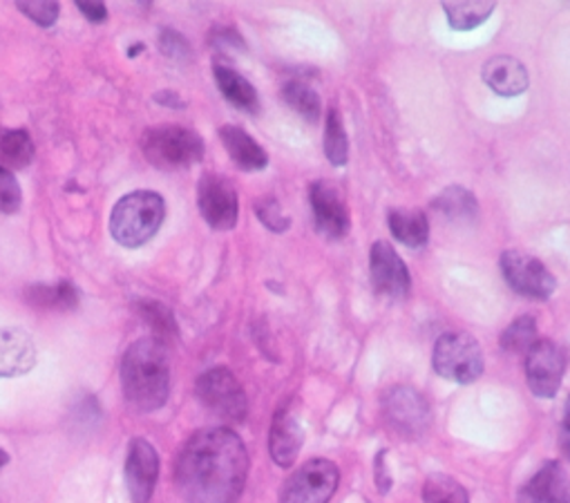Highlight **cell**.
Returning a JSON list of instances; mask_svg holds the SVG:
<instances>
[{
  "mask_svg": "<svg viewBox=\"0 0 570 503\" xmlns=\"http://www.w3.org/2000/svg\"><path fill=\"white\" fill-rule=\"evenodd\" d=\"M197 206L204 221L215 230H230L239 217V201L235 186L217 175L206 172L197 184Z\"/></svg>",
  "mask_w": 570,
  "mask_h": 503,
  "instance_id": "10",
  "label": "cell"
},
{
  "mask_svg": "<svg viewBox=\"0 0 570 503\" xmlns=\"http://www.w3.org/2000/svg\"><path fill=\"white\" fill-rule=\"evenodd\" d=\"M341 483V470L330 458H312L282 485L279 503H330Z\"/></svg>",
  "mask_w": 570,
  "mask_h": 503,
  "instance_id": "7",
  "label": "cell"
},
{
  "mask_svg": "<svg viewBox=\"0 0 570 503\" xmlns=\"http://www.w3.org/2000/svg\"><path fill=\"white\" fill-rule=\"evenodd\" d=\"M23 190L12 170L0 166V215H12L21 208Z\"/></svg>",
  "mask_w": 570,
  "mask_h": 503,
  "instance_id": "33",
  "label": "cell"
},
{
  "mask_svg": "<svg viewBox=\"0 0 570 503\" xmlns=\"http://www.w3.org/2000/svg\"><path fill=\"white\" fill-rule=\"evenodd\" d=\"M248 465L246 445L230 427H204L179 450L175 483L186 503H237Z\"/></svg>",
  "mask_w": 570,
  "mask_h": 503,
  "instance_id": "1",
  "label": "cell"
},
{
  "mask_svg": "<svg viewBox=\"0 0 570 503\" xmlns=\"http://www.w3.org/2000/svg\"><path fill=\"white\" fill-rule=\"evenodd\" d=\"M376 485H379V492L381 494H387L390 487H392V476H390V470H387V452L381 450L379 456H376Z\"/></svg>",
  "mask_w": 570,
  "mask_h": 503,
  "instance_id": "37",
  "label": "cell"
},
{
  "mask_svg": "<svg viewBox=\"0 0 570 503\" xmlns=\"http://www.w3.org/2000/svg\"><path fill=\"white\" fill-rule=\"evenodd\" d=\"M26 303L37 309H77L79 292L70 280H61L57 285H32L26 289Z\"/></svg>",
  "mask_w": 570,
  "mask_h": 503,
  "instance_id": "24",
  "label": "cell"
},
{
  "mask_svg": "<svg viewBox=\"0 0 570 503\" xmlns=\"http://www.w3.org/2000/svg\"><path fill=\"white\" fill-rule=\"evenodd\" d=\"M309 201L314 213L316 230L327 239H341L350 233L352 219L350 208L341 195V190L325 179H318L309 188Z\"/></svg>",
  "mask_w": 570,
  "mask_h": 503,
  "instance_id": "14",
  "label": "cell"
},
{
  "mask_svg": "<svg viewBox=\"0 0 570 503\" xmlns=\"http://www.w3.org/2000/svg\"><path fill=\"white\" fill-rule=\"evenodd\" d=\"M282 97H284V101H287V103H289L301 117H305L307 121L316 124V121L321 119V115H323V101H321L318 92H316L309 83H305V81H301V79L284 81V86H282Z\"/></svg>",
  "mask_w": 570,
  "mask_h": 503,
  "instance_id": "26",
  "label": "cell"
},
{
  "mask_svg": "<svg viewBox=\"0 0 570 503\" xmlns=\"http://www.w3.org/2000/svg\"><path fill=\"white\" fill-rule=\"evenodd\" d=\"M164 217L166 201L159 193L135 190L115 204L110 215V235L126 248H139L157 235Z\"/></svg>",
  "mask_w": 570,
  "mask_h": 503,
  "instance_id": "3",
  "label": "cell"
},
{
  "mask_svg": "<svg viewBox=\"0 0 570 503\" xmlns=\"http://www.w3.org/2000/svg\"><path fill=\"white\" fill-rule=\"evenodd\" d=\"M219 139L233 159V164L244 172H259L268 166L266 150L239 126H222Z\"/></svg>",
  "mask_w": 570,
  "mask_h": 503,
  "instance_id": "19",
  "label": "cell"
},
{
  "mask_svg": "<svg viewBox=\"0 0 570 503\" xmlns=\"http://www.w3.org/2000/svg\"><path fill=\"white\" fill-rule=\"evenodd\" d=\"M519 503H570V474L559 461L543 463L519 490Z\"/></svg>",
  "mask_w": 570,
  "mask_h": 503,
  "instance_id": "16",
  "label": "cell"
},
{
  "mask_svg": "<svg viewBox=\"0 0 570 503\" xmlns=\"http://www.w3.org/2000/svg\"><path fill=\"white\" fill-rule=\"evenodd\" d=\"M141 152L157 170H184L204 159V139L184 126H155L141 137Z\"/></svg>",
  "mask_w": 570,
  "mask_h": 503,
  "instance_id": "4",
  "label": "cell"
},
{
  "mask_svg": "<svg viewBox=\"0 0 570 503\" xmlns=\"http://www.w3.org/2000/svg\"><path fill=\"white\" fill-rule=\"evenodd\" d=\"M387 224L392 235L410 248H423L430 239V221L419 208H390Z\"/></svg>",
  "mask_w": 570,
  "mask_h": 503,
  "instance_id": "21",
  "label": "cell"
},
{
  "mask_svg": "<svg viewBox=\"0 0 570 503\" xmlns=\"http://www.w3.org/2000/svg\"><path fill=\"white\" fill-rule=\"evenodd\" d=\"M257 219L273 233H284L292 226V217L284 215L279 201L275 197H262L255 201Z\"/></svg>",
  "mask_w": 570,
  "mask_h": 503,
  "instance_id": "31",
  "label": "cell"
},
{
  "mask_svg": "<svg viewBox=\"0 0 570 503\" xmlns=\"http://www.w3.org/2000/svg\"><path fill=\"white\" fill-rule=\"evenodd\" d=\"M494 3H443V12L450 21V28L456 32H470L483 26L494 14Z\"/></svg>",
  "mask_w": 570,
  "mask_h": 503,
  "instance_id": "27",
  "label": "cell"
},
{
  "mask_svg": "<svg viewBox=\"0 0 570 503\" xmlns=\"http://www.w3.org/2000/svg\"><path fill=\"white\" fill-rule=\"evenodd\" d=\"M17 10L41 28H52L61 14V6L52 3V0H43V3H30V0H21V3H17Z\"/></svg>",
  "mask_w": 570,
  "mask_h": 503,
  "instance_id": "34",
  "label": "cell"
},
{
  "mask_svg": "<svg viewBox=\"0 0 570 503\" xmlns=\"http://www.w3.org/2000/svg\"><path fill=\"white\" fill-rule=\"evenodd\" d=\"M155 101L161 103V106H166V108H175V110H179V108L186 106V103L181 101V97H179L177 92H173V90H161V92H157V95H155Z\"/></svg>",
  "mask_w": 570,
  "mask_h": 503,
  "instance_id": "39",
  "label": "cell"
},
{
  "mask_svg": "<svg viewBox=\"0 0 570 503\" xmlns=\"http://www.w3.org/2000/svg\"><path fill=\"white\" fill-rule=\"evenodd\" d=\"M325 155L332 166L343 168L350 161V137L343 124V115L338 108L327 112V128H325Z\"/></svg>",
  "mask_w": 570,
  "mask_h": 503,
  "instance_id": "28",
  "label": "cell"
},
{
  "mask_svg": "<svg viewBox=\"0 0 570 503\" xmlns=\"http://www.w3.org/2000/svg\"><path fill=\"white\" fill-rule=\"evenodd\" d=\"M121 389L137 412L161 410L170 396L168 347L153 336L135 341L121 358Z\"/></svg>",
  "mask_w": 570,
  "mask_h": 503,
  "instance_id": "2",
  "label": "cell"
},
{
  "mask_svg": "<svg viewBox=\"0 0 570 503\" xmlns=\"http://www.w3.org/2000/svg\"><path fill=\"white\" fill-rule=\"evenodd\" d=\"M303 443L305 430L298 414L294 412V403H282L273 414L268 432V452L273 463L279 467H292L303 450Z\"/></svg>",
  "mask_w": 570,
  "mask_h": 503,
  "instance_id": "15",
  "label": "cell"
},
{
  "mask_svg": "<svg viewBox=\"0 0 570 503\" xmlns=\"http://www.w3.org/2000/svg\"><path fill=\"white\" fill-rule=\"evenodd\" d=\"M213 75H215V83L219 88V92L224 95V99L235 106L242 112L255 115L259 110V97L257 90L250 86V81H246L239 72H235L228 66L215 63L213 66Z\"/></svg>",
  "mask_w": 570,
  "mask_h": 503,
  "instance_id": "20",
  "label": "cell"
},
{
  "mask_svg": "<svg viewBox=\"0 0 570 503\" xmlns=\"http://www.w3.org/2000/svg\"><path fill=\"white\" fill-rule=\"evenodd\" d=\"M432 363L434 372L441 378L459 385H470L479 381L485 367L481 345L476 343V338L463 332L443 334L434 345Z\"/></svg>",
  "mask_w": 570,
  "mask_h": 503,
  "instance_id": "5",
  "label": "cell"
},
{
  "mask_svg": "<svg viewBox=\"0 0 570 503\" xmlns=\"http://www.w3.org/2000/svg\"><path fill=\"white\" fill-rule=\"evenodd\" d=\"M208 46L217 52H244L246 50L242 34L228 26H215L208 32Z\"/></svg>",
  "mask_w": 570,
  "mask_h": 503,
  "instance_id": "35",
  "label": "cell"
},
{
  "mask_svg": "<svg viewBox=\"0 0 570 503\" xmlns=\"http://www.w3.org/2000/svg\"><path fill=\"white\" fill-rule=\"evenodd\" d=\"M483 83L499 97H519L530 88L525 66L514 57H492L481 70Z\"/></svg>",
  "mask_w": 570,
  "mask_h": 503,
  "instance_id": "18",
  "label": "cell"
},
{
  "mask_svg": "<svg viewBox=\"0 0 570 503\" xmlns=\"http://www.w3.org/2000/svg\"><path fill=\"white\" fill-rule=\"evenodd\" d=\"M501 274L514 294L530 300H548L557 289V280L546 265L517 248L501 256Z\"/></svg>",
  "mask_w": 570,
  "mask_h": 503,
  "instance_id": "9",
  "label": "cell"
},
{
  "mask_svg": "<svg viewBox=\"0 0 570 503\" xmlns=\"http://www.w3.org/2000/svg\"><path fill=\"white\" fill-rule=\"evenodd\" d=\"M8 463H10V454L3 447H0V467H6Z\"/></svg>",
  "mask_w": 570,
  "mask_h": 503,
  "instance_id": "41",
  "label": "cell"
},
{
  "mask_svg": "<svg viewBox=\"0 0 570 503\" xmlns=\"http://www.w3.org/2000/svg\"><path fill=\"white\" fill-rule=\"evenodd\" d=\"M383 418L390 430L407 441H416L428 434L432 425V412L423 394L412 387L396 385L383 394Z\"/></svg>",
  "mask_w": 570,
  "mask_h": 503,
  "instance_id": "8",
  "label": "cell"
},
{
  "mask_svg": "<svg viewBox=\"0 0 570 503\" xmlns=\"http://www.w3.org/2000/svg\"><path fill=\"white\" fill-rule=\"evenodd\" d=\"M432 206L436 213H441L450 221H474L479 215V201L474 193L456 184L443 188L434 197Z\"/></svg>",
  "mask_w": 570,
  "mask_h": 503,
  "instance_id": "23",
  "label": "cell"
},
{
  "mask_svg": "<svg viewBox=\"0 0 570 503\" xmlns=\"http://www.w3.org/2000/svg\"><path fill=\"white\" fill-rule=\"evenodd\" d=\"M124 479L130 503H150L159 481V454L150 441L141 436L130 441L124 465Z\"/></svg>",
  "mask_w": 570,
  "mask_h": 503,
  "instance_id": "12",
  "label": "cell"
},
{
  "mask_svg": "<svg viewBox=\"0 0 570 503\" xmlns=\"http://www.w3.org/2000/svg\"><path fill=\"white\" fill-rule=\"evenodd\" d=\"M559 447H561V454L570 461V396L566 398V405H563V418H561V430H559Z\"/></svg>",
  "mask_w": 570,
  "mask_h": 503,
  "instance_id": "38",
  "label": "cell"
},
{
  "mask_svg": "<svg viewBox=\"0 0 570 503\" xmlns=\"http://www.w3.org/2000/svg\"><path fill=\"white\" fill-rule=\"evenodd\" d=\"M370 278L374 289L387 298H405L412 289V276L403 258L390 241H374L370 250Z\"/></svg>",
  "mask_w": 570,
  "mask_h": 503,
  "instance_id": "13",
  "label": "cell"
},
{
  "mask_svg": "<svg viewBox=\"0 0 570 503\" xmlns=\"http://www.w3.org/2000/svg\"><path fill=\"white\" fill-rule=\"evenodd\" d=\"M537 341V320L532 316H521L501 334V349L508 354H528Z\"/></svg>",
  "mask_w": 570,
  "mask_h": 503,
  "instance_id": "30",
  "label": "cell"
},
{
  "mask_svg": "<svg viewBox=\"0 0 570 503\" xmlns=\"http://www.w3.org/2000/svg\"><path fill=\"white\" fill-rule=\"evenodd\" d=\"M425 503H470L468 490L450 474H430L423 485Z\"/></svg>",
  "mask_w": 570,
  "mask_h": 503,
  "instance_id": "29",
  "label": "cell"
},
{
  "mask_svg": "<svg viewBox=\"0 0 570 503\" xmlns=\"http://www.w3.org/2000/svg\"><path fill=\"white\" fill-rule=\"evenodd\" d=\"M199 403L226 423H242L248 414V401L242 383L226 367H213L204 372L195 383Z\"/></svg>",
  "mask_w": 570,
  "mask_h": 503,
  "instance_id": "6",
  "label": "cell"
},
{
  "mask_svg": "<svg viewBox=\"0 0 570 503\" xmlns=\"http://www.w3.org/2000/svg\"><path fill=\"white\" fill-rule=\"evenodd\" d=\"M141 52H146V46H144V43H137V46H130V48H128V57H130V59H135V57L141 55Z\"/></svg>",
  "mask_w": 570,
  "mask_h": 503,
  "instance_id": "40",
  "label": "cell"
},
{
  "mask_svg": "<svg viewBox=\"0 0 570 503\" xmlns=\"http://www.w3.org/2000/svg\"><path fill=\"white\" fill-rule=\"evenodd\" d=\"M35 141L23 128H0V166L8 170L28 168L35 159Z\"/></svg>",
  "mask_w": 570,
  "mask_h": 503,
  "instance_id": "22",
  "label": "cell"
},
{
  "mask_svg": "<svg viewBox=\"0 0 570 503\" xmlns=\"http://www.w3.org/2000/svg\"><path fill=\"white\" fill-rule=\"evenodd\" d=\"M566 372V356L552 341H537L525 354V383L537 398H554Z\"/></svg>",
  "mask_w": 570,
  "mask_h": 503,
  "instance_id": "11",
  "label": "cell"
},
{
  "mask_svg": "<svg viewBox=\"0 0 570 503\" xmlns=\"http://www.w3.org/2000/svg\"><path fill=\"white\" fill-rule=\"evenodd\" d=\"M159 50L166 59L175 63H188L193 59V48L186 41L184 34H179L173 28H161L159 30Z\"/></svg>",
  "mask_w": 570,
  "mask_h": 503,
  "instance_id": "32",
  "label": "cell"
},
{
  "mask_svg": "<svg viewBox=\"0 0 570 503\" xmlns=\"http://www.w3.org/2000/svg\"><path fill=\"white\" fill-rule=\"evenodd\" d=\"M135 307V314L150 327L153 332V338H157L159 343H164L166 347L177 341L179 336V329H177V323H175V316L173 312L159 303V300H148V298H139L132 303Z\"/></svg>",
  "mask_w": 570,
  "mask_h": 503,
  "instance_id": "25",
  "label": "cell"
},
{
  "mask_svg": "<svg viewBox=\"0 0 570 503\" xmlns=\"http://www.w3.org/2000/svg\"><path fill=\"white\" fill-rule=\"evenodd\" d=\"M75 6L83 14V19L95 26H101L108 21V8L104 3H99V0H90V3L88 0H77Z\"/></svg>",
  "mask_w": 570,
  "mask_h": 503,
  "instance_id": "36",
  "label": "cell"
},
{
  "mask_svg": "<svg viewBox=\"0 0 570 503\" xmlns=\"http://www.w3.org/2000/svg\"><path fill=\"white\" fill-rule=\"evenodd\" d=\"M37 367V345L21 327L0 329V378L26 376Z\"/></svg>",
  "mask_w": 570,
  "mask_h": 503,
  "instance_id": "17",
  "label": "cell"
}]
</instances>
